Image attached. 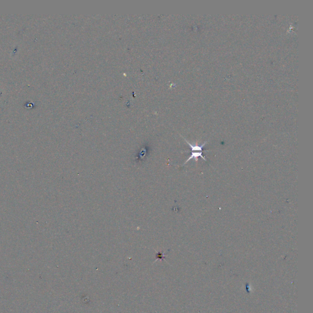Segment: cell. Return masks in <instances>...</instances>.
<instances>
[{"mask_svg": "<svg viewBox=\"0 0 313 313\" xmlns=\"http://www.w3.org/2000/svg\"><path fill=\"white\" fill-rule=\"evenodd\" d=\"M199 157H201L204 161H207L205 158L202 155V151H192V152H191V155L189 156L188 159L185 161V162L184 163V164H185L187 162H188L189 161L193 159H194L195 161H197L198 160Z\"/></svg>", "mask_w": 313, "mask_h": 313, "instance_id": "6da1fadb", "label": "cell"}]
</instances>
